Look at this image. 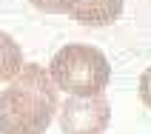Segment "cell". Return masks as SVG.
<instances>
[{"label":"cell","instance_id":"7a4b0ae2","mask_svg":"<svg viewBox=\"0 0 151 134\" xmlns=\"http://www.w3.org/2000/svg\"><path fill=\"white\" fill-rule=\"evenodd\" d=\"M49 77L60 91H68L74 97H94L103 94L111 80V66L106 54L86 43H71L51 57Z\"/></svg>","mask_w":151,"mask_h":134},{"label":"cell","instance_id":"277c9868","mask_svg":"<svg viewBox=\"0 0 151 134\" xmlns=\"http://www.w3.org/2000/svg\"><path fill=\"white\" fill-rule=\"evenodd\" d=\"M68 14L83 26H111L123 14V0H77Z\"/></svg>","mask_w":151,"mask_h":134},{"label":"cell","instance_id":"8992f818","mask_svg":"<svg viewBox=\"0 0 151 134\" xmlns=\"http://www.w3.org/2000/svg\"><path fill=\"white\" fill-rule=\"evenodd\" d=\"M29 3L40 12H46V14H68L77 0H29Z\"/></svg>","mask_w":151,"mask_h":134},{"label":"cell","instance_id":"3957f363","mask_svg":"<svg viewBox=\"0 0 151 134\" xmlns=\"http://www.w3.org/2000/svg\"><path fill=\"white\" fill-rule=\"evenodd\" d=\"M60 111V128L66 134H103L111 123V103L106 94L94 97H74L57 106Z\"/></svg>","mask_w":151,"mask_h":134},{"label":"cell","instance_id":"5b68a950","mask_svg":"<svg viewBox=\"0 0 151 134\" xmlns=\"http://www.w3.org/2000/svg\"><path fill=\"white\" fill-rule=\"evenodd\" d=\"M23 68V51L9 34L0 32V83H9Z\"/></svg>","mask_w":151,"mask_h":134},{"label":"cell","instance_id":"52a82bcc","mask_svg":"<svg viewBox=\"0 0 151 134\" xmlns=\"http://www.w3.org/2000/svg\"><path fill=\"white\" fill-rule=\"evenodd\" d=\"M140 100L151 109V68H145L140 74Z\"/></svg>","mask_w":151,"mask_h":134},{"label":"cell","instance_id":"6da1fadb","mask_svg":"<svg viewBox=\"0 0 151 134\" xmlns=\"http://www.w3.org/2000/svg\"><path fill=\"white\" fill-rule=\"evenodd\" d=\"M57 86L37 63H23L0 91V134H46L57 114Z\"/></svg>","mask_w":151,"mask_h":134}]
</instances>
